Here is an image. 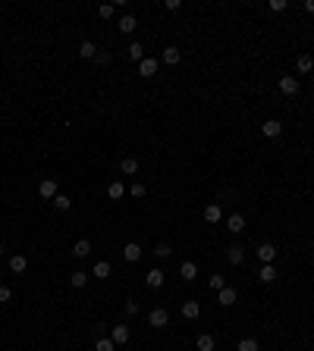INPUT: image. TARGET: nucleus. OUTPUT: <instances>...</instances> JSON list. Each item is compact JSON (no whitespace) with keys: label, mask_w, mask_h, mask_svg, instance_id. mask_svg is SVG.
Returning a JSON list of instances; mask_svg holds the SVG:
<instances>
[{"label":"nucleus","mask_w":314,"mask_h":351,"mask_svg":"<svg viewBox=\"0 0 314 351\" xmlns=\"http://www.w3.org/2000/svg\"><path fill=\"white\" fill-rule=\"evenodd\" d=\"M299 79H295V75H279V91L286 94V97H292V94H299Z\"/></svg>","instance_id":"f257e3e1"},{"label":"nucleus","mask_w":314,"mask_h":351,"mask_svg":"<svg viewBox=\"0 0 314 351\" xmlns=\"http://www.w3.org/2000/svg\"><path fill=\"white\" fill-rule=\"evenodd\" d=\"M148 323H151V326H157V329H164L167 323H170V314L164 311V307H154V311L148 314Z\"/></svg>","instance_id":"f03ea898"},{"label":"nucleus","mask_w":314,"mask_h":351,"mask_svg":"<svg viewBox=\"0 0 314 351\" xmlns=\"http://www.w3.org/2000/svg\"><path fill=\"white\" fill-rule=\"evenodd\" d=\"M226 229H230L233 235L245 232V217H242V213H230V217H226Z\"/></svg>","instance_id":"7ed1b4c3"},{"label":"nucleus","mask_w":314,"mask_h":351,"mask_svg":"<svg viewBox=\"0 0 314 351\" xmlns=\"http://www.w3.org/2000/svg\"><path fill=\"white\" fill-rule=\"evenodd\" d=\"M141 254H145V251H141V245H139V242H129V245L123 248V260H129V263L141 260Z\"/></svg>","instance_id":"20e7f679"},{"label":"nucleus","mask_w":314,"mask_h":351,"mask_svg":"<svg viewBox=\"0 0 314 351\" xmlns=\"http://www.w3.org/2000/svg\"><path fill=\"white\" fill-rule=\"evenodd\" d=\"M38 194H41V198H47V201H54L57 194H60V191H57V182H54V179H44V182L38 185Z\"/></svg>","instance_id":"39448f33"},{"label":"nucleus","mask_w":314,"mask_h":351,"mask_svg":"<svg viewBox=\"0 0 314 351\" xmlns=\"http://www.w3.org/2000/svg\"><path fill=\"white\" fill-rule=\"evenodd\" d=\"M179 276H182L185 282H192L195 276H198V263H195V260H182V263H179Z\"/></svg>","instance_id":"423d86ee"},{"label":"nucleus","mask_w":314,"mask_h":351,"mask_svg":"<svg viewBox=\"0 0 314 351\" xmlns=\"http://www.w3.org/2000/svg\"><path fill=\"white\" fill-rule=\"evenodd\" d=\"M164 279H167V276H164V270H160V267H154V270L145 273V282H148L151 288H160V286H164Z\"/></svg>","instance_id":"0eeeda50"},{"label":"nucleus","mask_w":314,"mask_h":351,"mask_svg":"<svg viewBox=\"0 0 314 351\" xmlns=\"http://www.w3.org/2000/svg\"><path fill=\"white\" fill-rule=\"evenodd\" d=\"M154 72H157V60H154V57H145V60L139 63V75H145V79H151Z\"/></svg>","instance_id":"6e6552de"},{"label":"nucleus","mask_w":314,"mask_h":351,"mask_svg":"<svg viewBox=\"0 0 314 351\" xmlns=\"http://www.w3.org/2000/svg\"><path fill=\"white\" fill-rule=\"evenodd\" d=\"M110 339H113L116 345H126V342L132 339V332H129V326H113L110 329Z\"/></svg>","instance_id":"1a4fd4ad"},{"label":"nucleus","mask_w":314,"mask_h":351,"mask_svg":"<svg viewBox=\"0 0 314 351\" xmlns=\"http://www.w3.org/2000/svg\"><path fill=\"white\" fill-rule=\"evenodd\" d=\"M258 260H264V263H274V260H277V248L270 245V242H264V245L258 248Z\"/></svg>","instance_id":"9d476101"},{"label":"nucleus","mask_w":314,"mask_h":351,"mask_svg":"<svg viewBox=\"0 0 314 351\" xmlns=\"http://www.w3.org/2000/svg\"><path fill=\"white\" fill-rule=\"evenodd\" d=\"M179 60H182V54H179V47H176V44H167L164 47V63L167 66H176Z\"/></svg>","instance_id":"9b49d317"},{"label":"nucleus","mask_w":314,"mask_h":351,"mask_svg":"<svg viewBox=\"0 0 314 351\" xmlns=\"http://www.w3.org/2000/svg\"><path fill=\"white\" fill-rule=\"evenodd\" d=\"M261 132H264L267 138H277V135L283 132V123H279V119H267V123L261 126Z\"/></svg>","instance_id":"f8f14e48"},{"label":"nucleus","mask_w":314,"mask_h":351,"mask_svg":"<svg viewBox=\"0 0 314 351\" xmlns=\"http://www.w3.org/2000/svg\"><path fill=\"white\" fill-rule=\"evenodd\" d=\"M88 254H91V242H88V238H79V242H75L72 245V257H88Z\"/></svg>","instance_id":"ddd939ff"},{"label":"nucleus","mask_w":314,"mask_h":351,"mask_svg":"<svg viewBox=\"0 0 314 351\" xmlns=\"http://www.w3.org/2000/svg\"><path fill=\"white\" fill-rule=\"evenodd\" d=\"M217 301L223 304V307H230V304H236V288H230V286H223L217 292Z\"/></svg>","instance_id":"4468645a"},{"label":"nucleus","mask_w":314,"mask_h":351,"mask_svg":"<svg viewBox=\"0 0 314 351\" xmlns=\"http://www.w3.org/2000/svg\"><path fill=\"white\" fill-rule=\"evenodd\" d=\"M198 314H201L198 301H182V317H185V320H198Z\"/></svg>","instance_id":"2eb2a0df"},{"label":"nucleus","mask_w":314,"mask_h":351,"mask_svg":"<svg viewBox=\"0 0 314 351\" xmlns=\"http://www.w3.org/2000/svg\"><path fill=\"white\" fill-rule=\"evenodd\" d=\"M226 260H230L233 267H239V263L245 260V248H239V245H233L230 251H226Z\"/></svg>","instance_id":"dca6fc26"},{"label":"nucleus","mask_w":314,"mask_h":351,"mask_svg":"<svg viewBox=\"0 0 314 351\" xmlns=\"http://www.w3.org/2000/svg\"><path fill=\"white\" fill-rule=\"evenodd\" d=\"M205 220H208V223H220V220H223L220 204H208V207H205Z\"/></svg>","instance_id":"f3484780"},{"label":"nucleus","mask_w":314,"mask_h":351,"mask_svg":"<svg viewBox=\"0 0 314 351\" xmlns=\"http://www.w3.org/2000/svg\"><path fill=\"white\" fill-rule=\"evenodd\" d=\"M295 69H299V72H311L314 69V57L311 54H302L299 60H295Z\"/></svg>","instance_id":"a211bd4d"},{"label":"nucleus","mask_w":314,"mask_h":351,"mask_svg":"<svg viewBox=\"0 0 314 351\" xmlns=\"http://www.w3.org/2000/svg\"><path fill=\"white\" fill-rule=\"evenodd\" d=\"M120 169H123L126 176H135V173H139V160H135V157H123L120 160Z\"/></svg>","instance_id":"6ab92c4d"},{"label":"nucleus","mask_w":314,"mask_h":351,"mask_svg":"<svg viewBox=\"0 0 314 351\" xmlns=\"http://www.w3.org/2000/svg\"><path fill=\"white\" fill-rule=\"evenodd\" d=\"M258 279L261 282H274L277 279V267H274V263H264V267L258 270Z\"/></svg>","instance_id":"aec40b11"},{"label":"nucleus","mask_w":314,"mask_h":351,"mask_svg":"<svg viewBox=\"0 0 314 351\" xmlns=\"http://www.w3.org/2000/svg\"><path fill=\"white\" fill-rule=\"evenodd\" d=\"M195 345H198V351H214V345H217V342H214V336H208V332H201Z\"/></svg>","instance_id":"412c9836"},{"label":"nucleus","mask_w":314,"mask_h":351,"mask_svg":"<svg viewBox=\"0 0 314 351\" xmlns=\"http://www.w3.org/2000/svg\"><path fill=\"white\" fill-rule=\"evenodd\" d=\"M79 54H82L85 60H95V54H98L95 41H82V44H79Z\"/></svg>","instance_id":"4be33fe9"},{"label":"nucleus","mask_w":314,"mask_h":351,"mask_svg":"<svg viewBox=\"0 0 314 351\" xmlns=\"http://www.w3.org/2000/svg\"><path fill=\"white\" fill-rule=\"evenodd\" d=\"M107 194H110L113 201H120L123 194H126V185H123V182H110V185H107Z\"/></svg>","instance_id":"5701e85b"},{"label":"nucleus","mask_w":314,"mask_h":351,"mask_svg":"<svg viewBox=\"0 0 314 351\" xmlns=\"http://www.w3.org/2000/svg\"><path fill=\"white\" fill-rule=\"evenodd\" d=\"M70 282L75 288H85L88 286V273H82V270H75V273H70Z\"/></svg>","instance_id":"b1692460"},{"label":"nucleus","mask_w":314,"mask_h":351,"mask_svg":"<svg viewBox=\"0 0 314 351\" xmlns=\"http://www.w3.org/2000/svg\"><path fill=\"white\" fill-rule=\"evenodd\" d=\"M126 50H129V60H135V63H141V60H145V47L135 44V41H132V44L126 47Z\"/></svg>","instance_id":"393cba45"},{"label":"nucleus","mask_w":314,"mask_h":351,"mask_svg":"<svg viewBox=\"0 0 314 351\" xmlns=\"http://www.w3.org/2000/svg\"><path fill=\"white\" fill-rule=\"evenodd\" d=\"M25 267H29V260H25L22 254H13V257H10V270H13V273H22Z\"/></svg>","instance_id":"a878e982"},{"label":"nucleus","mask_w":314,"mask_h":351,"mask_svg":"<svg viewBox=\"0 0 314 351\" xmlns=\"http://www.w3.org/2000/svg\"><path fill=\"white\" fill-rule=\"evenodd\" d=\"M135 29H139L135 16H123V19H120V32H126V35H129V32H135Z\"/></svg>","instance_id":"bb28decb"},{"label":"nucleus","mask_w":314,"mask_h":351,"mask_svg":"<svg viewBox=\"0 0 314 351\" xmlns=\"http://www.w3.org/2000/svg\"><path fill=\"white\" fill-rule=\"evenodd\" d=\"M95 276H98V279H107V276H110V260H98V263H95Z\"/></svg>","instance_id":"cd10ccee"},{"label":"nucleus","mask_w":314,"mask_h":351,"mask_svg":"<svg viewBox=\"0 0 314 351\" xmlns=\"http://www.w3.org/2000/svg\"><path fill=\"white\" fill-rule=\"evenodd\" d=\"M236 351H261V348H258V339H251V336L242 339L239 345H236Z\"/></svg>","instance_id":"c85d7f7f"},{"label":"nucleus","mask_w":314,"mask_h":351,"mask_svg":"<svg viewBox=\"0 0 314 351\" xmlns=\"http://www.w3.org/2000/svg\"><path fill=\"white\" fill-rule=\"evenodd\" d=\"M95 63H98V66H110V63H113V54H110V50H98V54H95Z\"/></svg>","instance_id":"c756f323"},{"label":"nucleus","mask_w":314,"mask_h":351,"mask_svg":"<svg viewBox=\"0 0 314 351\" xmlns=\"http://www.w3.org/2000/svg\"><path fill=\"white\" fill-rule=\"evenodd\" d=\"M95 351H116V342H113V339H98Z\"/></svg>","instance_id":"7c9ffc66"},{"label":"nucleus","mask_w":314,"mask_h":351,"mask_svg":"<svg viewBox=\"0 0 314 351\" xmlns=\"http://www.w3.org/2000/svg\"><path fill=\"white\" fill-rule=\"evenodd\" d=\"M54 207H57V210H70V207H72V201L66 198V194H57V198H54Z\"/></svg>","instance_id":"2f4dec72"},{"label":"nucleus","mask_w":314,"mask_h":351,"mask_svg":"<svg viewBox=\"0 0 314 351\" xmlns=\"http://www.w3.org/2000/svg\"><path fill=\"white\" fill-rule=\"evenodd\" d=\"M129 194H132V198H145V185H141V182H132Z\"/></svg>","instance_id":"473e14b6"},{"label":"nucleus","mask_w":314,"mask_h":351,"mask_svg":"<svg viewBox=\"0 0 314 351\" xmlns=\"http://www.w3.org/2000/svg\"><path fill=\"white\" fill-rule=\"evenodd\" d=\"M98 16H101V19H113V3H104L98 10Z\"/></svg>","instance_id":"72a5a7b5"},{"label":"nucleus","mask_w":314,"mask_h":351,"mask_svg":"<svg viewBox=\"0 0 314 351\" xmlns=\"http://www.w3.org/2000/svg\"><path fill=\"white\" fill-rule=\"evenodd\" d=\"M286 6H289V3H286V0H270V10H274V13H283Z\"/></svg>","instance_id":"f704fd0d"},{"label":"nucleus","mask_w":314,"mask_h":351,"mask_svg":"<svg viewBox=\"0 0 314 351\" xmlns=\"http://www.w3.org/2000/svg\"><path fill=\"white\" fill-rule=\"evenodd\" d=\"M157 257H170V254H173V248H170V245H157Z\"/></svg>","instance_id":"c9c22d12"},{"label":"nucleus","mask_w":314,"mask_h":351,"mask_svg":"<svg viewBox=\"0 0 314 351\" xmlns=\"http://www.w3.org/2000/svg\"><path fill=\"white\" fill-rule=\"evenodd\" d=\"M223 286H226V279H223V276H210V288H217V292H220Z\"/></svg>","instance_id":"e433bc0d"},{"label":"nucleus","mask_w":314,"mask_h":351,"mask_svg":"<svg viewBox=\"0 0 314 351\" xmlns=\"http://www.w3.org/2000/svg\"><path fill=\"white\" fill-rule=\"evenodd\" d=\"M126 314H139V301H135V298H129V301H126Z\"/></svg>","instance_id":"4c0bfd02"},{"label":"nucleus","mask_w":314,"mask_h":351,"mask_svg":"<svg viewBox=\"0 0 314 351\" xmlns=\"http://www.w3.org/2000/svg\"><path fill=\"white\" fill-rule=\"evenodd\" d=\"M10 298H13V292H10V288H6V286H0V301L6 304V301H10Z\"/></svg>","instance_id":"58836bf2"},{"label":"nucleus","mask_w":314,"mask_h":351,"mask_svg":"<svg viewBox=\"0 0 314 351\" xmlns=\"http://www.w3.org/2000/svg\"><path fill=\"white\" fill-rule=\"evenodd\" d=\"M302 10H305V13H314V0H305V3H302Z\"/></svg>","instance_id":"ea45409f"},{"label":"nucleus","mask_w":314,"mask_h":351,"mask_svg":"<svg viewBox=\"0 0 314 351\" xmlns=\"http://www.w3.org/2000/svg\"><path fill=\"white\" fill-rule=\"evenodd\" d=\"M0 257H6V245H0Z\"/></svg>","instance_id":"a19ab883"},{"label":"nucleus","mask_w":314,"mask_h":351,"mask_svg":"<svg viewBox=\"0 0 314 351\" xmlns=\"http://www.w3.org/2000/svg\"><path fill=\"white\" fill-rule=\"evenodd\" d=\"M0 276H3V273H0Z\"/></svg>","instance_id":"79ce46f5"}]
</instances>
